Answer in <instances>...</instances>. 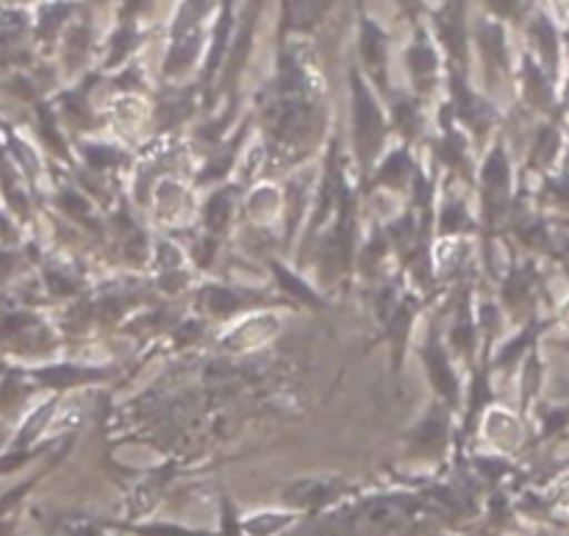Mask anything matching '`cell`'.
Returning a JSON list of instances; mask_svg holds the SVG:
<instances>
[{
    "label": "cell",
    "instance_id": "19",
    "mask_svg": "<svg viewBox=\"0 0 569 536\" xmlns=\"http://www.w3.org/2000/svg\"><path fill=\"white\" fill-rule=\"evenodd\" d=\"M50 411H53V404H44V406H39L31 417H28V423L22 426V431H20V437H17V448H26V445L31 443L39 431H42L44 423H48Z\"/></svg>",
    "mask_w": 569,
    "mask_h": 536
},
{
    "label": "cell",
    "instance_id": "8",
    "mask_svg": "<svg viewBox=\"0 0 569 536\" xmlns=\"http://www.w3.org/2000/svg\"><path fill=\"white\" fill-rule=\"evenodd\" d=\"M445 439H448V420H445V415H437V411L426 417L415 434V445L420 450H439Z\"/></svg>",
    "mask_w": 569,
    "mask_h": 536
},
{
    "label": "cell",
    "instance_id": "25",
    "mask_svg": "<svg viewBox=\"0 0 569 536\" xmlns=\"http://www.w3.org/2000/svg\"><path fill=\"white\" fill-rule=\"evenodd\" d=\"M67 11H70V6H64V3L48 6V9L42 11V17H39V33H42V37H50V33H53L56 28L64 22Z\"/></svg>",
    "mask_w": 569,
    "mask_h": 536
},
{
    "label": "cell",
    "instance_id": "23",
    "mask_svg": "<svg viewBox=\"0 0 569 536\" xmlns=\"http://www.w3.org/2000/svg\"><path fill=\"white\" fill-rule=\"evenodd\" d=\"M59 209L64 211L67 217H72V220H89V206L87 200L81 198V195L76 192H61L59 195Z\"/></svg>",
    "mask_w": 569,
    "mask_h": 536
},
{
    "label": "cell",
    "instance_id": "24",
    "mask_svg": "<svg viewBox=\"0 0 569 536\" xmlns=\"http://www.w3.org/2000/svg\"><path fill=\"white\" fill-rule=\"evenodd\" d=\"M20 400H22V389H20V384H17V378H11V376H6V378H0V411H11V409H17V406H20Z\"/></svg>",
    "mask_w": 569,
    "mask_h": 536
},
{
    "label": "cell",
    "instance_id": "28",
    "mask_svg": "<svg viewBox=\"0 0 569 536\" xmlns=\"http://www.w3.org/2000/svg\"><path fill=\"white\" fill-rule=\"evenodd\" d=\"M442 159L450 161V165H456V167H461V161H465V142H461L456 133H448V139H445Z\"/></svg>",
    "mask_w": 569,
    "mask_h": 536
},
{
    "label": "cell",
    "instance_id": "31",
    "mask_svg": "<svg viewBox=\"0 0 569 536\" xmlns=\"http://www.w3.org/2000/svg\"><path fill=\"white\" fill-rule=\"evenodd\" d=\"M128 48H131V28H122V31L117 33V39H114V50H111L109 64H117V61L126 56Z\"/></svg>",
    "mask_w": 569,
    "mask_h": 536
},
{
    "label": "cell",
    "instance_id": "12",
    "mask_svg": "<svg viewBox=\"0 0 569 536\" xmlns=\"http://www.w3.org/2000/svg\"><path fill=\"white\" fill-rule=\"evenodd\" d=\"M0 189H3L6 200H9V206L14 211H20V215H26L28 211V204H26V195L17 189L14 183V170H11L9 159H6L3 153H0Z\"/></svg>",
    "mask_w": 569,
    "mask_h": 536
},
{
    "label": "cell",
    "instance_id": "15",
    "mask_svg": "<svg viewBox=\"0 0 569 536\" xmlns=\"http://www.w3.org/2000/svg\"><path fill=\"white\" fill-rule=\"evenodd\" d=\"M472 222L467 217L465 206L459 204H448L442 209V217H439V231L442 234H456V231H470Z\"/></svg>",
    "mask_w": 569,
    "mask_h": 536
},
{
    "label": "cell",
    "instance_id": "5",
    "mask_svg": "<svg viewBox=\"0 0 569 536\" xmlns=\"http://www.w3.org/2000/svg\"><path fill=\"white\" fill-rule=\"evenodd\" d=\"M172 39H176V42H172L170 56H167V64H164L167 76H176V72L187 70V67L194 61V56H198V48H200L198 28L187 33H178V37Z\"/></svg>",
    "mask_w": 569,
    "mask_h": 536
},
{
    "label": "cell",
    "instance_id": "29",
    "mask_svg": "<svg viewBox=\"0 0 569 536\" xmlns=\"http://www.w3.org/2000/svg\"><path fill=\"white\" fill-rule=\"evenodd\" d=\"M453 343L459 345L461 350H470L472 348V326L467 320V311H461L459 322H456V331H453Z\"/></svg>",
    "mask_w": 569,
    "mask_h": 536
},
{
    "label": "cell",
    "instance_id": "9",
    "mask_svg": "<svg viewBox=\"0 0 569 536\" xmlns=\"http://www.w3.org/2000/svg\"><path fill=\"white\" fill-rule=\"evenodd\" d=\"M200 300H203L206 309L214 311V315H220V317L233 315V311L244 309V300L239 298L237 292H231V289H226V287L206 289V292L200 295Z\"/></svg>",
    "mask_w": 569,
    "mask_h": 536
},
{
    "label": "cell",
    "instance_id": "22",
    "mask_svg": "<svg viewBox=\"0 0 569 536\" xmlns=\"http://www.w3.org/2000/svg\"><path fill=\"white\" fill-rule=\"evenodd\" d=\"M526 89H528V98H531L533 103H548L550 89H548V83H545V78L539 76V70L533 64L526 67Z\"/></svg>",
    "mask_w": 569,
    "mask_h": 536
},
{
    "label": "cell",
    "instance_id": "30",
    "mask_svg": "<svg viewBox=\"0 0 569 536\" xmlns=\"http://www.w3.org/2000/svg\"><path fill=\"white\" fill-rule=\"evenodd\" d=\"M48 287H50V292L53 295H72L76 292V284L70 281V278L67 276H61V272H53V270H48Z\"/></svg>",
    "mask_w": 569,
    "mask_h": 536
},
{
    "label": "cell",
    "instance_id": "1",
    "mask_svg": "<svg viewBox=\"0 0 569 536\" xmlns=\"http://www.w3.org/2000/svg\"><path fill=\"white\" fill-rule=\"evenodd\" d=\"M353 126H356V148H359L361 165L370 167L372 156L381 150L387 128H383V117L378 111V103L372 95L367 92L365 81L353 72Z\"/></svg>",
    "mask_w": 569,
    "mask_h": 536
},
{
    "label": "cell",
    "instance_id": "32",
    "mask_svg": "<svg viewBox=\"0 0 569 536\" xmlns=\"http://www.w3.org/2000/svg\"><path fill=\"white\" fill-rule=\"evenodd\" d=\"M489 6H492L498 14H506V17H511L517 11V0H489Z\"/></svg>",
    "mask_w": 569,
    "mask_h": 536
},
{
    "label": "cell",
    "instance_id": "10",
    "mask_svg": "<svg viewBox=\"0 0 569 536\" xmlns=\"http://www.w3.org/2000/svg\"><path fill=\"white\" fill-rule=\"evenodd\" d=\"M409 64H411V72H415L417 81H422V83L431 81L433 72H437V53H433V48L426 42V39L415 42V48H411V53H409Z\"/></svg>",
    "mask_w": 569,
    "mask_h": 536
},
{
    "label": "cell",
    "instance_id": "17",
    "mask_svg": "<svg viewBox=\"0 0 569 536\" xmlns=\"http://www.w3.org/2000/svg\"><path fill=\"white\" fill-rule=\"evenodd\" d=\"M37 117H39V128H42V139L50 145V150L59 156H64V139L59 137V131H56V122H53V115L48 111V106H37Z\"/></svg>",
    "mask_w": 569,
    "mask_h": 536
},
{
    "label": "cell",
    "instance_id": "27",
    "mask_svg": "<svg viewBox=\"0 0 569 536\" xmlns=\"http://www.w3.org/2000/svg\"><path fill=\"white\" fill-rule=\"evenodd\" d=\"M533 33H537L539 44H542L545 56H548V59H556V33H553V28H550V22L537 20L533 22Z\"/></svg>",
    "mask_w": 569,
    "mask_h": 536
},
{
    "label": "cell",
    "instance_id": "26",
    "mask_svg": "<svg viewBox=\"0 0 569 536\" xmlns=\"http://www.w3.org/2000/svg\"><path fill=\"white\" fill-rule=\"evenodd\" d=\"M395 120H398V126L403 128V133H409V137L420 131V115H417V109L409 100H400V103L395 106Z\"/></svg>",
    "mask_w": 569,
    "mask_h": 536
},
{
    "label": "cell",
    "instance_id": "34",
    "mask_svg": "<svg viewBox=\"0 0 569 536\" xmlns=\"http://www.w3.org/2000/svg\"><path fill=\"white\" fill-rule=\"evenodd\" d=\"M76 536H98V534H94V532H92V528H83V532H78Z\"/></svg>",
    "mask_w": 569,
    "mask_h": 536
},
{
    "label": "cell",
    "instance_id": "33",
    "mask_svg": "<svg viewBox=\"0 0 569 536\" xmlns=\"http://www.w3.org/2000/svg\"><path fill=\"white\" fill-rule=\"evenodd\" d=\"M148 536H192V534L181 532V528H167V526H156V528H150Z\"/></svg>",
    "mask_w": 569,
    "mask_h": 536
},
{
    "label": "cell",
    "instance_id": "4",
    "mask_svg": "<svg viewBox=\"0 0 569 536\" xmlns=\"http://www.w3.org/2000/svg\"><path fill=\"white\" fill-rule=\"evenodd\" d=\"M361 53H365L367 67H370L378 76V81L383 83V70H387V39H383L381 28L370 20L361 26Z\"/></svg>",
    "mask_w": 569,
    "mask_h": 536
},
{
    "label": "cell",
    "instance_id": "18",
    "mask_svg": "<svg viewBox=\"0 0 569 536\" xmlns=\"http://www.w3.org/2000/svg\"><path fill=\"white\" fill-rule=\"evenodd\" d=\"M320 14V3L317 0H292L289 3V22L298 28H309Z\"/></svg>",
    "mask_w": 569,
    "mask_h": 536
},
{
    "label": "cell",
    "instance_id": "2",
    "mask_svg": "<svg viewBox=\"0 0 569 536\" xmlns=\"http://www.w3.org/2000/svg\"><path fill=\"white\" fill-rule=\"evenodd\" d=\"M483 189H487L489 211H498L509 198V161L503 150H495L483 167Z\"/></svg>",
    "mask_w": 569,
    "mask_h": 536
},
{
    "label": "cell",
    "instance_id": "16",
    "mask_svg": "<svg viewBox=\"0 0 569 536\" xmlns=\"http://www.w3.org/2000/svg\"><path fill=\"white\" fill-rule=\"evenodd\" d=\"M272 270H276L278 281H281V287L287 289V292H292L295 298L306 300V304H311V306H320V298H317V295L311 292V289L306 287V284L300 281L298 276H292V272H289V270H283V267H278V265H272Z\"/></svg>",
    "mask_w": 569,
    "mask_h": 536
},
{
    "label": "cell",
    "instance_id": "13",
    "mask_svg": "<svg viewBox=\"0 0 569 536\" xmlns=\"http://www.w3.org/2000/svg\"><path fill=\"white\" fill-rule=\"evenodd\" d=\"M206 9H209V0H187L183 9L178 11V20L176 26H172V37L194 31V28H198V20L206 14Z\"/></svg>",
    "mask_w": 569,
    "mask_h": 536
},
{
    "label": "cell",
    "instance_id": "14",
    "mask_svg": "<svg viewBox=\"0 0 569 536\" xmlns=\"http://www.w3.org/2000/svg\"><path fill=\"white\" fill-rule=\"evenodd\" d=\"M228 217H231V198H228L226 192L214 195V198L206 204V226H209V231H222Z\"/></svg>",
    "mask_w": 569,
    "mask_h": 536
},
{
    "label": "cell",
    "instance_id": "20",
    "mask_svg": "<svg viewBox=\"0 0 569 536\" xmlns=\"http://www.w3.org/2000/svg\"><path fill=\"white\" fill-rule=\"evenodd\" d=\"M83 156L94 170H106V167H114L120 161V153L114 148H103V145H89V148H83Z\"/></svg>",
    "mask_w": 569,
    "mask_h": 536
},
{
    "label": "cell",
    "instance_id": "21",
    "mask_svg": "<svg viewBox=\"0 0 569 536\" xmlns=\"http://www.w3.org/2000/svg\"><path fill=\"white\" fill-rule=\"evenodd\" d=\"M481 44H483V50H487V53H489V59H495V61H498V64H503V61H506V48H503V33H500V28H495V26L483 28V31H481Z\"/></svg>",
    "mask_w": 569,
    "mask_h": 536
},
{
    "label": "cell",
    "instance_id": "3",
    "mask_svg": "<svg viewBox=\"0 0 569 536\" xmlns=\"http://www.w3.org/2000/svg\"><path fill=\"white\" fill-rule=\"evenodd\" d=\"M426 365L428 373H431V381L433 387H437V393L442 395L448 404H456V400H459V381H456L453 370H450V361L448 356H445V350L431 345V348L426 350Z\"/></svg>",
    "mask_w": 569,
    "mask_h": 536
},
{
    "label": "cell",
    "instance_id": "11",
    "mask_svg": "<svg viewBox=\"0 0 569 536\" xmlns=\"http://www.w3.org/2000/svg\"><path fill=\"white\" fill-rule=\"evenodd\" d=\"M409 172H415L411 170L409 153H406V150H398V153H392L387 161H383L381 170H378V176H376V181L389 183V187H400Z\"/></svg>",
    "mask_w": 569,
    "mask_h": 536
},
{
    "label": "cell",
    "instance_id": "6",
    "mask_svg": "<svg viewBox=\"0 0 569 536\" xmlns=\"http://www.w3.org/2000/svg\"><path fill=\"white\" fill-rule=\"evenodd\" d=\"M33 378H37L39 384H44V387H53V389H67L72 387V384H83V381H94V373H87V370H76V367H44V370H37L33 373Z\"/></svg>",
    "mask_w": 569,
    "mask_h": 536
},
{
    "label": "cell",
    "instance_id": "7",
    "mask_svg": "<svg viewBox=\"0 0 569 536\" xmlns=\"http://www.w3.org/2000/svg\"><path fill=\"white\" fill-rule=\"evenodd\" d=\"M283 498H287L289 504H298V506H320L333 498V487L322 482H298L287 489Z\"/></svg>",
    "mask_w": 569,
    "mask_h": 536
},
{
    "label": "cell",
    "instance_id": "35",
    "mask_svg": "<svg viewBox=\"0 0 569 536\" xmlns=\"http://www.w3.org/2000/svg\"><path fill=\"white\" fill-rule=\"evenodd\" d=\"M0 437H3V434H0Z\"/></svg>",
    "mask_w": 569,
    "mask_h": 536
}]
</instances>
